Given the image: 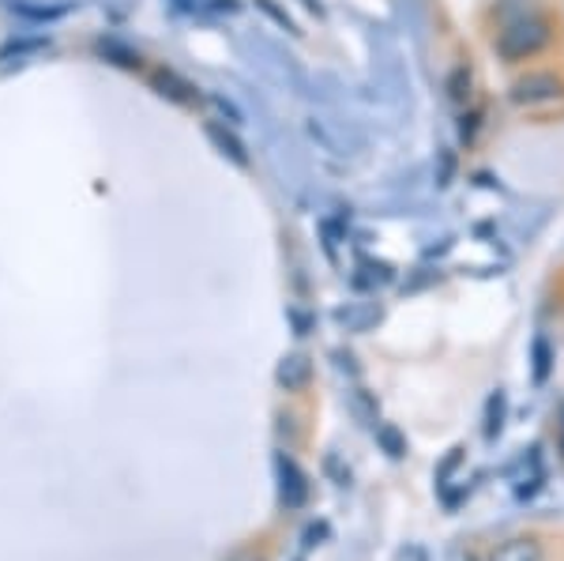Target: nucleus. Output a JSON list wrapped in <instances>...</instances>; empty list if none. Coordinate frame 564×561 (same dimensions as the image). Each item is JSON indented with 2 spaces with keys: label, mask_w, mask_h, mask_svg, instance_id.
I'll list each match as a JSON object with an SVG mask.
<instances>
[{
  "label": "nucleus",
  "mask_w": 564,
  "mask_h": 561,
  "mask_svg": "<svg viewBox=\"0 0 564 561\" xmlns=\"http://www.w3.org/2000/svg\"><path fill=\"white\" fill-rule=\"evenodd\" d=\"M369 53L377 103L391 106V110H411V76H406V61L388 26H369Z\"/></svg>",
  "instance_id": "nucleus-1"
},
{
  "label": "nucleus",
  "mask_w": 564,
  "mask_h": 561,
  "mask_svg": "<svg viewBox=\"0 0 564 561\" xmlns=\"http://www.w3.org/2000/svg\"><path fill=\"white\" fill-rule=\"evenodd\" d=\"M241 45H245V53H249L252 68H257L268 84H275L282 90H294V95H305L308 76L302 72V65H297L294 53H286L282 45L263 39V34H252V39H245Z\"/></svg>",
  "instance_id": "nucleus-2"
},
{
  "label": "nucleus",
  "mask_w": 564,
  "mask_h": 561,
  "mask_svg": "<svg viewBox=\"0 0 564 561\" xmlns=\"http://www.w3.org/2000/svg\"><path fill=\"white\" fill-rule=\"evenodd\" d=\"M305 132L316 148L327 151V155H335V159H361L369 148L361 125L350 121V117H339V114H308Z\"/></svg>",
  "instance_id": "nucleus-3"
},
{
  "label": "nucleus",
  "mask_w": 564,
  "mask_h": 561,
  "mask_svg": "<svg viewBox=\"0 0 564 561\" xmlns=\"http://www.w3.org/2000/svg\"><path fill=\"white\" fill-rule=\"evenodd\" d=\"M553 31L545 23V15H527V20H516V23H505L494 39V50L500 61L508 65H520V61H531L550 45Z\"/></svg>",
  "instance_id": "nucleus-4"
},
{
  "label": "nucleus",
  "mask_w": 564,
  "mask_h": 561,
  "mask_svg": "<svg viewBox=\"0 0 564 561\" xmlns=\"http://www.w3.org/2000/svg\"><path fill=\"white\" fill-rule=\"evenodd\" d=\"M564 98V79L553 76V72H527V76L516 79L508 87V103L512 106H553Z\"/></svg>",
  "instance_id": "nucleus-5"
},
{
  "label": "nucleus",
  "mask_w": 564,
  "mask_h": 561,
  "mask_svg": "<svg viewBox=\"0 0 564 561\" xmlns=\"http://www.w3.org/2000/svg\"><path fill=\"white\" fill-rule=\"evenodd\" d=\"M275 472H279V497L286 509H302V505L308 501V478L302 467L294 464L290 456H275Z\"/></svg>",
  "instance_id": "nucleus-6"
},
{
  "label": "nucleus",
  "mask_w": 564,
  "mask_h": 561,
  "mask_svg": "<svg viewBox=\"0 0 564 561\" xmlns=\"http://www.w3.org/2000/svg\"><path fill=\"white\" fill-rule=\"evenodd\" d=\"M380 321H384V305L380 302H347L335 310V324L347 328L350 336H366Z\"/></svg>",
  "instance_id": "nucleus-7"
},
{
  "label": "nucleus",
  "mask_w": 564,
  "mask_h": 561,
  "mask_svg": "<svg viewBox=\"0 0 564 561\" xmlns=\"http://www.w3.org/2000/svg\"><path fill=\"white\" fill-rule=\"evenodd\" d=\"M275 381L279 388H286V392H302L313 381V358L302 355V350H294V355H282L279 369H275Z\"/></svg>",
  "instance_id": "nucleus-8"
},
{
  "label": "nucleus",
  "mask_w": 564,
  "mask_h": 561,
  "mask_svg": "<svg viewBox=\"0 0 564 561\" xmlns=\"http://www.w3.org/2000/svg\"><path fill=\"white\" fill-rule=\"evenodd\" d=\"M399 15H403L406 31L414 34L417 45H425V34H430V8H425V0H395Z\"/></svg>",
  "instance_id": "nucleus-9"
},
{
  "label": "nucleus",
  "mask_w": 564,
  "mask_h": 561,
  "mask_svg": "<svg viewBox=\"0 0 564 561\" xmlns=\"http://www.w3.org/2000/svg\"><path fill=\"white\" fill-rule=\"evenodd\" d=\"M489 561H542L539 539H508L489 554Z\"/></svg>",
  "instance_id": "nucleus-10"
},
{
  "label": "nucleus",
  "mask_w": 564,
  "mask_h": 561,
  "mask_svg": "<svg viewBox=\"0 0 564 561\" xmlns=\"http://www.w3.org/2000/svg\"><path fill=\"white\" fill-rule=\"evenodd\" d=\"M207 136H212V143L223 151L226 159H234L238 166H249V151H245V143L230 129H223L218 121H212V125H207Z\"/></svg>",
  "instance_id": "nucleus-11"
},
{
  "label": "nucleus",
  "mask_w": 564,
  "mask_h": 561,
  "mask_svg": "<svg viewBox=\"0 0 564 561\" xmlns=\"http://www.w3.org/2000/svg\"><path fill=\"white\" fill-rule=\"evenodd\" d=\"M154 87H159V95L174 98V103H196V87L185 84V79H181L177 72H170V68L154 72Z\"/></svg>",
  "instance_id": "nucleus-12"
},
{
  "label": "nucleus",
  "mask_w": 564,
  "mask_h": 561,
  "mask_svg": "<svg viewBox=\"0 0 564 561\" xmlns=\"http://www.w3.org/2000/svg\"><path fill=\"white\" fill-rule=\"evenodd\" d=\"M550 374H553V347H550V339L539 336L531 343V381L545 385L550 381Z\"/></svg>",
  "instance_id": "nucleus-13"
},
{
  "label": "nucleus",
  "mask_w": 564,
  "mask_h": 561,
  "mask_svg": "<svg viewBox=\"0 0 564 561\" xmlns=\"http://www.w3.org/2000/svg\"><path fill=\"white\" fill-rule=\"evenodd\" d=\"M395 279V271L384 260H361L358 265V276H354V287H384Z\"/></svg>",
  "instance_id": "nucleus-14"
},
{
  "label": "nucleus",
  "mask_w": 564,
  "mask_h": 561,
  "mask_svg": "<svg viewBox=\"0 0 564 561\" xmlns=\"http://www.w3.org/2000/svg\"><path fill=\"white\" fill-rule=\"evenodd\" d=\"M505 414H508V396L497 388V392L486 400V441L500 438V430H505Z\"/></svg>",
  "instance_id": "nucleus-15"
},
{
  "label": "nucleus",
  "mask_w": 564,
  "mask_h": 561,
  "mask_svg": "<svg viewBox=\"0 0 564 561\" xmlns=\"http://www.w3.org/2000/svg\"><path fill=\"white\" fill-rule=\"evenodd\" d=\"M497 23H516V20H527V15H539V0H497L494 8Z\"/></svg>",
  "instance_id": "nucleus-16"
},
{
  "label": "nucleus",
  "mask_w": 564,
  "mask_h": 561,
  "mask_svg": "<svg viewBox=\"0 0 564 561\" xmlns=\"http://www.w3.org/2000/svg\"><path fill=\"white\" fill-rule=\"evenodd\" d=\"M470 84H475V79H470V68L456 65L448 72V79H444V90H448V98L456 106H467L470 103Z\"/></svg>",
  "instance_id": "nucleus-17"
},
{
  "label": "nucleus",
  "mask_w": 564,
  "mask_h": 561,
  "mask_svg": "<svg viewBox=\"0 0 564 561\" xmlns=\"http://www.w3.org/2000/svg\"><path fill=\"white\" fill-rule=\"evenodd\" d=\"M350 407H354V414H358V422H366V427H372V430L380 427L377 400H372L366 388H354V392H350Z\"/></svg>",
  "instance_id": "nucleus-18"
},
{
  "label": "nucleus",
  "mask_w": 564,
  "mask_h": 561,
  "mask_svg": "<svg viewBox=\"0 0 564 561\" xmlns=\"http://www.w3.org/2000/svg\"><path fill=\"white\" fill-rule=\"evenodd\" d=\"M377 441H380V449H384L391 460L406 456V438L395 427H388V422H380V427H377Z\"/></svg>",
  "instance_id": "nucleus-19"
},
{
  "label": "nucleus",
  "mask_w": 564,
  "mask_h": 561,
  "mask_svg": "<svg viewBox=\"0 0 564 561\" xmlns=\"http://www.w3.org/2000/svg\"><path fill=\"white\" fill-rule=\"evenodd\" d=\"M452 177H456V151H452V148H436V166H433L436 188H448Z\"/></svg>",
  "instance_id": "nucleus-20"
},
{
  "label": "nucleus",
  "mask_w": 564,
  "mask_h": 561,
  "mask_svg": "<svg viewBox=\"0 0 564 561\" xmlns=\"http://www.w3.org/2000/svg\"><path fill=\"white\" fill-rule=\"evenodd\" d=\"M478 129H481V110H470V114L459 117V140L463 143H475Z\"/></svg>",
  "instance_id": "nucleus-21"
},
{
  "label": "nucleus",
  "mask_w": 564,
  "mask_h": 561,
  "mask_svg": "<svg viewBox=\"0 0 564 561\" xmlns=\"http://www.w3.org/2000/svg\"><path fill=\"white\" fill-rule=\"evenodd\" d=\"M257 4L263 8V12H268V15H271V20H275V23L282 26V31L297 34V26H294V23H290V15H286V12H282V8L275 4V0H257Z\"/></svg>",
  "instance_id": "nucleus-22"
},
{
  "label": "nucleus",
  "mask_w": 564,
  "mask_h": 561,
  "mask_svg": "<svg viewBox=\"0 0 564 561\" xmlns=\"http://www.w3.org/2000/svg\"><path fill=\"white\" fill-rule=\"evenodd\" d=\"M207 103H212V106H215V110H218V114H223V117H226V121H230V125H241V114H238V110H234V103H226V98H223V95H207Z\"/></svg>",
  "instance_id": "nucleus-23"
},
{
  "label": "nucleus",
  "mask_w": 564,
  "mask_h": 561,
  "mask_svg": "<svg viewBox=\"0 0 564 561\" xmlns=\"http://www.w3.org/2000/svg\"><path fill=\"white\" fill-rule=\"evenodd\" d=\"M305 8H308V12H316V15H324V4H321V0H305Z\"/></svg>",
  "instance_id": "nucleus-24"
},
{
  "label": "nucleus",
  "mask_w": 564,
  "mask_h": 561,
  "mask_svg": "<svg viewBox=\"0 0 564 561\" xmlns=\"http://www.w3.org/2000/svg\"><path fill=\"white\" fill-rule=\"evenodd\" d=\"M230 561H263V558H257V554H234Z\"/></svg>",
  "instance_id": "nucleus-25"
},
{
  "label": "nucleus",
  "mask_w": 564,
  "mask_h": 561,
  "mask_svg": "<svg viewBox=\"0 0 564 561\" xmlns=\"http://www.w3.org/2000/svg\"><path fill=\"white\" fill-rule=\"evenodd\" d=\"M561 452H564V422H561Z\"/></svg>",
  "instance_id": "nucleus-26"
}]
</instances>
